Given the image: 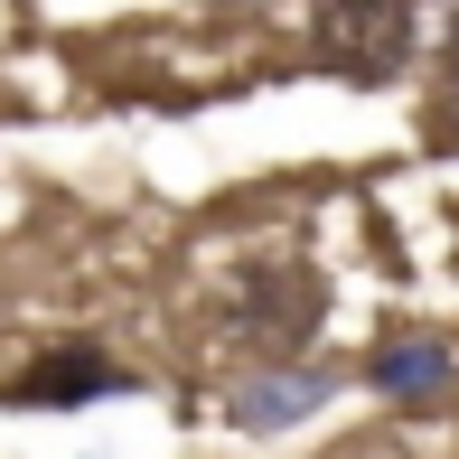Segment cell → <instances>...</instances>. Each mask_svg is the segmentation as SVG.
I'll list each match as a JSON object with an SVG mask.
<instances>
[{
  "mask_svg": "<svg viewBox=\"0 0 459 459\" xmlns=\"http://www.w3.org/2000/svg\"><path fill=\"white\" fill-rule=\"evenodd\" d=\"M141 375L113 357L103 338H56V347H38L29 366H19V385H10V403L19 412H85V403H113V394H132Z\"/></svg>",
  "mask_w": 459,
  "mask_h": 459,
  "instance_id": "obj_3",
  "label": "cell"
},
{
  "mask_svg": "<svg viewBox=\"0 0 459 459\" xmlns=\"http://www.w3.org/2000/svg\"><path fill=\"white\" fill-rule=\"evenodd\" d=\"M450 66H459V29H450Z\"/></svg>",
  "mask_w": 459,
  "mask_h": 459,
  "instance_id": "obj_6",
  "label": "cell"
},
{
  "mask_svg": "<svg viewBox=\"0 0 459 459\" xmlns=\"http://www.w3.org/2000/svg\"><path fill=\"white\" fill-rule=\"evenodd\" d=\"M328 309H338V290L309 254H254L235 263V290H225V338L254 366H300L319 347Z\"/></svg>",
  "mask_w": 459,
  "mask_h": 459,
  "instance_id": "obj_1",
  "label": "cell"
},
{
  "mask_svg": "<svg viewBox=\"0 0 459 459\" xmlns=\"http://www.w3.org/2000/svg\"><path fill=\"white\" fill-rule=\"evenodd\" d=\"M338 394V375L328 366H254V375H235L225 385V422L235 431H290V422H309V412Z\"/></svg>",
  "mask_w": 459,
  "mask_h": 459,
  "instance_id": "obj_5",
  "label": "cell"
},
{
  "mask_svg": "<svg viewBox=\"0 0 459 459\" xmlns=\"http://www.w3.org/2000/svg\"><path fill=\"white\" fill-rule=\"evenodd\" d=\"M422 48L412 0H309V56L347 85H394Z\"/></svg>",
  "mask_w": 459,
  "mask_h": 459,
  "instance_id": "obj_2",
  "label": "cell"
},
{
  "mask_svg": "<svg viewBox=\"0 0 459 459\" xmlns=\"http://www.w3.org/2000/svg\"><path fill=\"white\" fill-rule=\"evenodd\" d=\"M357 375L385 394L394 412H412V422L450 412V394H459V357H450V338H441V328H394V338H375Z\"/></svg>",
  "mask_w": 459,
  "mask_h": 459,
  "instance_id": "obj_4",
  "label": "cell"
}]
</instances>
